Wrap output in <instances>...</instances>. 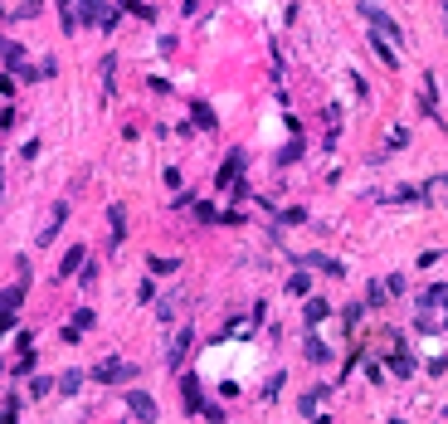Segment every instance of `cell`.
Wrapping results in <instances>:
<instances>
[{
  "label": "cell",
  "instance_id": "6da1fadb",
  "mask_svg": "<svg viewBox=\"0 0 448 424\" xmlns=\"http://www.w3.org/2000/svg\"><path fill=\"white\" fill-rule=\"evenodd\" d=\"M360 15L370 20V34H385L390 44H400V39H405V34H400V25H395V20H390V15H385L375 0H360Z\"/></svg>",
  "mask_w": 448,
  "mask_h": 424
},
{
  "label": "cell",
  "instance_id": "7a4b0ae2",
  "mask_svg": "<svg viewBox=\"0 0 448 424\" xmlns=\"http://www.w3.org/2000/svg\"><path fill=\"white\" fill-rule=\"evenodd\" d=\"M132 371H136V366H127V361H103V366L93 371V381H103V385H117V381H132Z\"/></svg>",
  "mask_w": 448,
  "mask_h": 424
},
{
  "label": "cell",
  "instance_id": "3957f363",
  "mask_svg": "<svg viewBox=\"0 0 448 424\" xmlns=\"http://www.w3.org/2000/svg\"><path fill=\"white\" fill-rule=\"evenodd\" d=\"M127 410H132L136 420H156V400H151L146 390H127Z\"/></svg>",
  "mask_w": 448,
  "mask_h": 424
},
{
  "label": "cell",
  "instance_id": "277c9868",
  "mask_svg": "<svg viewBox=\"0 0 448 424\" xmlns=\"http://www.w3.org/2000/svg\"><path fill=\"white\" fill-rule=\"evenodd\" d=\"M0 54H5V64H10V69H15L20 78H34V69L24 64V49H20V44H10V39H0Z\"/></svg>",
  "mask_w": 448,
  "mask_h": 424
},
{
  "label": "cell",
  "instance_id": "5b68a950",
  "mask_svg": "<svg viewBox=\"0 0 448 424\" xmlns=\"http://www.w3.org/2000/svg\"><path fill=\"white\" fill-rule=\"evenodd\" d=\"M190 341H195V327H181V331H176V341H171V356H166V361H171V366H181V361H186V351H190Z\"/></svg>",
  "mask_w": 448,
  "mask_h": 424
},
{
  "label": "cell",
  "instance_id": "8992f818",
  "mask_svg": "<svg viewBox=\"0 0 448 424\" xmlns=\"http://www.w3.org/2000/svg\"><path fill=\"white\" fill-rule=\"evenodd\" d=\"M390 371H395L400 381H410V376H414V356H410V346H405V341H400V346H395V356H390Z\"/></svg>",
  "mask_w": 448,
  "mask_h": 424
},
{
  "label": "cell",
  "instance_id": "52a82bcc",
  "mask_svg": "<svg viewBox=\"0 0 448 424\" xmlns=\"http://www.w3.org/2000/svg\"><path fill=\"white\" fill-rule=\"evenodd\" d=\"M448 298V288L444 283H429L424 293H419V313H439V303Z\"/></svg>",
  "mask_w": 448,
  "mask_h": 424
},
{
  "label": "cell",
  "instance_id": "ba28073f",
  "mask_svg": "<svg viewBox=\"0 0 448 424\" xmlns=\"http://www.w3.org/2000/svg\"><path fill=\"white\" fill-rule=\"evenodd\" d=\"M239 176H244V151H229V156H224V166H220V186L239 181Z\"/></svg>",
  "mask_w": 448,
  "mask_h": 424
},
{
  "label": "cell",
  "instance_id": "9c48e42d",
  "mask_svg": "<svg viewBox=\"0 0 448 424\" xmlns=\"http://www.w3.org/2000/svg\"><path fill=\"white\" fill-rule=\"evenodd\" d=\"M83 259H88V249H83V244H74V249H69V254L59 259V278H69V273H78V264H83Z\"/></svg>",
  "mask_w": 448,
  "mask_h": 424
},
{
  "label": "cell",
  "instance_id": "30bf717a",
  "mask_svg": "<svg viewBox=\"0 0 448 424\" xmlns=\"http://www.w3.org/2000/svg\"><path fill=\"white\" fill-rule=\"evenodd\" d=\"M307 361H312V366H327V361H332L327 341H322V336H312V327H307Z\"/></svg>",
  "mask_w": 448,
  "mask_h": 424
},
{
  "label": "cell",
  "instance_id": "8fae6325",
  "mask_svg": "<svg viewBox=\"0 0 448 424\" xmlns=\"http://www.w3.org/2000/svg\"><path fill=\"white\" fill-rule=\"evenodd\" d=\"M186 410H190V415H200V410H205V390H200V381H195V376H186Z\"/></svg>",
  "mask_w": 448,
  "mask_h": 424
},
{
  "label": "cell",
  "instance_id": "7c38bea8",
  "mask_svg": "<svg viewBox=\"0 0 448 424\" xmlns=\"http://www.w3.org/2000/svg\"><path fill=\"white\" fill-rule=\"evenodd\" d=\"M64 219H69V205L59 200L54 214H49V224H44V234H39V244H54V234H59V224H64Z\"/></svg>",
  "mask_w": 448,
  "mask_h": 424
},
{
  "label": "cell",
  "instance_id": "4fadbf2b",
  "mask_svg": "<svg viewBox=\"0 0 448 424\" xmlns=\"http://www.w3.org/2000/svg\"><path fill=\"white\" fill-rule=\"evenodd\" d=\"M307 268H322V273H332V278L346 273V268H341V259H332V254H307Z\"/></svg>",
  "mask_w": 448,
  "mask_h": 424
},
{
  "label": "cell",
  "instance_id": "5bb4252c",
  "mask_svg": "<svg viewBox=\"0 0 448 424\" xmlns=\"http://www.w3.org/2000/svg\"><path fill=\"white\" fill-rule=\"evenodd\" d=\"M332 308H327V298H307V308H302V317H307V327H317V322L327 317Z\"/></svg>",
  "mask_w": 448,
  "mask_h": 424
},
{
  "label": "cell",
  "instance_id": "9a60e30c",
  "mask_svg": "<svg viewBox=\"0 0 448 424\" xmlns=\"http://www.w3.org/2000/svg\"><path fill=\"white\" fill-rule=\"evenodd\" d=\"M108 219H112V249H117V244L127 239V214H122V205H112Z\"/></svg>",
  "mask_w": 448,
  "mask_h": 424
},
{
  "label": "cell",
  "instance_id": "2e32d148",
  "mask_svg": "<svg viewBox=\"0 0 448 424\" xmlns=\"http://www.w3.org/2000/svg\"><path fill=\"white\" fill-rule=\"evenodd\" d=\"M20 303H24V283H15V288H5V293H0V313H15Z\"/></svg>",
  "mask_w": 448,
  "mask_h": 424
},
{
  "label": "cell",
  "instance_id": "e0dca14e",
  "mask_svg": "<svg viewBox=\"0 0 448 424\" xmlns=\"http://www.w3.org/2000/svg\"><path fill=\"white\" fill-rule=\"evenodd\" d=\"M190 117H195V127H200V132H210V127H215V107H210V103H195V107H190Z\"/></svg>",
  "mask_w": 448,
  "mask_h": 424
},
{
  "label": "cell",
  "instance_id": "ac0fdd59",
  "mask_svg": "<svg viewBox=\"0 0 448 424\" xmlns=\"http://www.w3.org/2000/svg\"><path fill=\"white\" fill-rule=\"evenodd\" d=\"M78 385H83V371H64V376H59V390H64V395H78Z\"/></svg>",
  "mask_w": 448,
  "mask_h": 424
},
{
  "label": "cell",
  "instance_id": "d6986e66",
  "mask_svg": "<svg viewBox=\"0 0 448 424\" xmlns=\"http://www.w3.org/2000/svg\"><path fill=\"white\" fill-rule=\"evenodd\" d=\"M59 20H64V29H69V34L78 29V15H74V0H59Z\"/></svg>",
  "mask_w": 448,
  "mask_h": 424
},
{
  "label": "cell",
  "instance_id": "ffe728a7",
  "mask_svg": "<svg viewBox=\"0 0 448 424\" xmlns=\"http://www.w3.org/2000/svg\"><path fill=\"white\" fill-rule=\"evenodd\" d=\"M385 298H390V293H385V283L375 278V283H370V293H365V308H385Z\"/></svg>",
  "mask_w": 448,
  "mask_h": 424
},
{
  "label": "cell",
  "instance_id": "44dd1931",
  "mask_svg": "<svg viewBox=\"0 0 448 424\" xmlns=\"http://www.w3.org/2000/svg\"><path fill=\"white\" fill-rule=\"evenodd\" d=\"M360 317H365V303H351V308L341 313V322H346V331H351V327H360Z\"/></svg>",
  "mask_w": 448,
  "mask_h": 424
},
{
  "label": "cell",
  "instance_id": "7402d4cb",
  "mask_svg": "<svg viewBox=\"0 0 448 424\" xmlns=\"http://www.w3.org/2000/svg\"><path fill=\"white\" fill-rule=\"evenodd\" d=\"M298 156H302V142H288V146H283V151H278V166H293V161H298Z\"/></svg>",
  "mask_w": 448,
  "mask_h": 424
},
{
  "label": "cell",
  "instance_id": "603a6c76",
  "mask_svg": "<svg viewBox=\"0 0 448 424\" xmlns=\"http://www.w3.org/2000/svg\"><path fill=\"white\" fill-rule=\"evenodd\" d=\"M49 390H54V381H49V376H34V381H29V395H34V400H44Z\"/></svg>",
  "mask_w": 448,
  "mask_h": 424
},
{
  "label": "cell",
  "instance_id": "cb8c5ba5",
  "mask_svg": "<svg viewBox=\"0 0 448 424\" xmlns=\"http://www.w3.org/2000/svg\"><path fill=\"white\" fill-rule=\"evenodd\" d=\"M181 259H151V273H176Z\"/></svg>",
  "mask_w": 448,
  "mask_h": 424
},
{
  "label": "cell",
  "instance_id": "d4e9b609",
  "mask_svg": "<svg viewBox=\"0 0 448 424\" xmlns=\"http://www.w3.org/2000/svg\"><path fill=\"white\" fill-rule=\"evenodd\" d=\"M322 395H327V390H307V400H302V415H317V405H322Z\"/></svg>",
  "mask_w": 448,
  "mask_h": 424
},
{
  "label": "cell",
  "instance_id": "484cf974",
  "mask_svg": "<svg viewBox=\"0 0 448 424\" xmlns=\"http://www.w3.org/2000/svg\"><path fill=\"white\" fill-rule=\"evenodd\" d=\"M288 288H293V293H302V298H307V288H312V283H307V273H293V278H288Z\"/></svg>",
  "mask_w": 448,
  "mask_h": 424
},
{
  "label": "cell",
  "instance_id": "4316f807",
  "mask_svg": "<svg viewBox=\"0 0 448 424\" xmlns=\"http://www.w3.org/2000/svg\"><path fill=\"white\" fill-rule=\"evenodd\" d=\"M10 88H15V83H10V78H5V74H0V93H10Z\"/></svg>",
  "mask_w": 448,
  "mask_h": 424
},
{
  "label": "cell",
  "instance_id": "83f0119b",
  "mask_svg": "<svg viewBox=\"0 0 448 424\" xmlns=\"http://www.w3.org/2000/svg\"><path fill=\"white\" fill-rule=\"evenodd\" d=\"M439 308H444V313H439V322H444V327H448V298H444V303H439Z\"/></svg>",
  "mask_w": 448,
  "mask_h": 424
},
{
  "label": "cell",
  "instance_id": "f1b7e54d",
  "mask_svg": "<svg viewBox=\"0 0 448 424\" xmlns=\"http://www.w3.org/2000/svg\"><path fill=\"white\" fill-rule=\"evenodd\" d=\"M444 415H448V410H444Z\"/></svg>",
  "mask_w": 448,
  "mask_h": 424
}]
</instances>
